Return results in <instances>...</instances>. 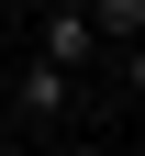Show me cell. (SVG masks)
Masks as SVG:
<instances>
[{"label":"cell","instance_id":"obj_2","mask_svg":"<svg viewBox=\"0 0 145 156\" xmlns=\"http://www.w3.org/2000/svg\"><path fill=\"white\" fill-rule=\"evenodd\" d=\"M11 112H23V123H67V112H78V78H67V67H45V56H34V67L11 78Z\"/></svg>","mask_w":145,"mask_h":156},{"label":"cell","instance_id":"obj_1","mask_svg":"<svg viewBox=\"0 0 145 156\" xmlns=\"http://www.w3.org/2000/svg\"><path fill=\"white\" fill-rule=\"evenodd\" d=\"M34 56H45V67H67V78H89V67H100V23H89V0H56L45 34H34Z\"/></svg>","mask_w":145,"mask_h":156},{"label":"cell","instance_id":"obj_4","mask_svg":"<svg viewBox=\"0 0 145 156\" xmlns=\"http://www.w3.org/2000/svg\"><path fill=\"white\" fill-rule=\"evenodd\" d=\"M134 156H145V145H134Z\"/></svg>","mask_w":145,"mask_h":156},{"label":"cell","instance_id":"obj_3","mask_svg":"<svg viewBox=\"0 0 145 156\" xmlns=\"http://www.w3.org/2000/svg\"><path fill=\"white\" fill-rule=\"evenodd\" d=\"M100 23V56H145V0H89Z\"/></svg>","mask_w":145,"mask_h":156}]
</instances>
